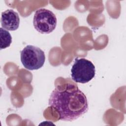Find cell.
<instances>
[{
	"mask_svg": "<svg viewBox=\"0 0 126 126\" xmlns=\"http://www.w3.org/2000/svg\"><path fill=\"white\" fill-rule=\"evenodd\" d=\"M0 49H5L10 46L12 42V37L10 33L2 28L0 29Z\"/></svg>",
	"mask_w": 126,
	"mask_h": 126,
	"instance_id": "cell-6",
	"label": "cell"
},
{
	"mask_svg": "<svg viewBox=\"0 0 126 126\" xmlns=\"http://www.w3.org/2000/svg\"><path fill=\"white\" fill-rule=\"evenodd\" d=\"M0 22L4 29L15 31L19 28L20 18L16 12L12 9H7L2 12Z\"/></svg>",
	"mask_w": 126,
	"mask_h": 126,
	"instance_id": "cell-5",
	"label": "cell"
},
{
	"mask_svg": "<svg viewBox=\"0 0 126 126\" xmlns=\"http://www.w3.org/2000/svg\"><path fill=\"white\" fill-rule=\"evenodd\" d=\"M45 61L44 52L37 47L28 45L21 51V61L27 69H38L43 66Z\"/></svg>",
	"mask_w": 126,
	"mask_h": 126,
	"instance_id": "cell-3",
	"label": "cell"
},
{
	"mask_svg": "<svg viewBox=\"0 0 126 126\" xmlns=\"http://www.w3.org/2000/svg\"><path fill=\"white\" fill-rule=\"evenodd\" d=\"M57 18L52 11L40 8L37 10L34 15L33 24L35 30L42 34L52 32L57 26Z\"/></svg>",
	"mask_w": 126,
	"mask_h": 126,
	"instance_id": "cell-4",
	"label": "cell"
},
{
	"mask_svg": "<svg viewBox=\"0 0 126 126\" xmlns=\"http://www.w3.org/2000/svg\"><path fill=\"white\" fill-rule=\"evenodd\" d=\"M95 66L92 62L85 58H76L71 69L72 79L76 83L85 84L94 77Z\"/></svg>",
	"mask_w": 126,
	"mask_h": 126,
	"instance_id": "cell-2",
	"label": "cell"
},
{
	"mask_svg": "<svg viewBox=\"0 0 126 126\" xmlns=\"http://www.w3.org/2000/svg\"><path fill=\"white\" fill-rule=\"evenodd\" d=\"M49 105L59 114V120L73 121L86 113L89 108L85 94L77 86L66 85L64 88H55L50 94Z\"/></svg>",
	"mask_w": 126,
	"mask_h": 126,
	"instance_id": "cell-1",
	"label": "cell"
}]
</instances>
